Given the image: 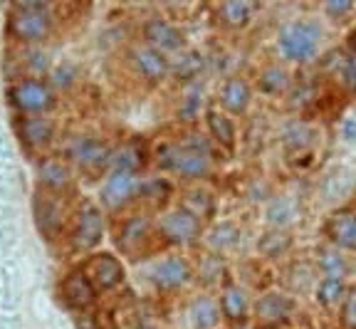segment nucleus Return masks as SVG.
Returning a JSON list of instances; mask_svg holds the SVG:
<instances>
[{"label": "nucleus", "instance_id": "f257e3e1", "mask_svg": "<svg viewBox=\"0 0 356 329\" xmlns=\"http://www.w3.org/2000/svg\"><path fill=\"white\" fill-rule=\"evenodd\" d=\"M324 30L317 17H292L277 30V52L287 62L307 65L322 50Z\"/></svg>", "mask_w": 356, "mask_h": 329}, {"label": "nucleus", "instance_id": "f03ea898", "mask_svg": "<svg viewBox=\"0 0 356 329\" xmlns=\"http://www.w3.org/2000/svg\"><path fill=\"white\" fill-rule=\"evenodd\" d=\"M159 163L181 179H206L213 168L211 146H208V141H203L200 134L191 136L186 144H166L159 151Z\"/></svg>", "mask_w": 356, "mask_h": 329}, {"label": "nucleus", "instance_id": "7ed1b4c3", "mask_svg": "<svg viewBox=\"0 0 356 329\" xmlns=\"http://www.w3.org/2000/svg\"><path fill=\"white\" fill-rule=\"evenodd\" d=\"M10 35L20 42H40L50 35L52 30V15L47 3H15L10 8L8 17Z\"/></svg>", "mask_w": 356, "mask_h": 329}, {"label": "nucleus", "instance_id": "20e7f679", "mask_svg": "<svg viewBox=\"0 0 356 329\" xmlns=\"http://www.w3.org/2000/svg\"><path fill=\"white\" fill-rule=\"evenodd\" d=\"M13 106L22 114H44L55 106V90L47 79L40 77H22L10 84L8 90Z\"/></svg>", "mask_w": 356, "mask_h": 329}, {"label": "nucleus", "instance_id": "39448f33", "mask_svg": "<svg viewBox=\"0 0 356 329\" xmlns=\"http://www.w3.org/2000/svg\"><path fill=\"white\" fill-rule=\"evenodd\" d=\"M156 230L171 246H193L203 233V220H198L195 216H191L188 211L178 206L159 218Z\"/></svg>", "mask_w": 356, "mask_h": 329}, {"label": "nucleus", "instance_id": "423d86ee", "mask_svg": "<svg viewBox=\"0 0 356 329\" xmlns=\"http://www.w3.org/2000/svg\"><path fill=\"white\" fill-rule=\"evenodd\" d=\"M65 157L72 163H77L79 168H87V171H97V168L109 166L111 149L106 141L97 139V136L89 134H77L72 139H67L65 144Z\"/></svg>", "mask_w": 356, "mask_h": 329}, {"label": "nucleus", "instance_id": "0eeeda50", "mask_svg": "<svg viewBox=\"0 0 356 329\" xmlns=\"http://www.w3.org/2000/svg\"><path fill=\"white\" fill-rule=\"evenodd\" d=\"M141 176L139 173H131V171H111L109 179L104 181L102 186V203L111 211H119L124 208L127 203L136 201L139 198V191H141Z\"/></svg>", "mask_w": 356, "mask_h": 329}, {"label": "nucleus", "instance_id": "6e6552de", "mask_svg": "<svg viewBox=\"0 0 356 329\" xmlns=\"http://www.w3.org/2000/svg\"><path fill=\"white\" fill-rule=\"evenodd\" d=\"M102 233H104V218H102L99 206L92 201H84L77 213V225H74L72 243L77 250H92L99 246Z\"/></svg>", "mask_w": 356, "mask_h": 329}, {"label": "nucleus", "instance_id": "1a4fd4ad", "mask_svg": "<svg viewBox=\"0 0 356 329\" xmlns=\"http://www.w3.org/2000/svg\"><path fill=\"white\" fill-rule=\"evenodd\" d=\"M324 235H327L329 246L337 250H356V208H337L324 225Z\"/></svg>", "mask_w": 356, "mask_h": 329}, {"label": "nucleus", "instance_id": "9d476101", "mask_svg": "<svg viewBox=\"0 0 356 329\" xmlns=\"http://www.w3.org/2000/svg\"><path fill=\"white\" fill-rule=\"evenodd\" d=\"M82 273L89 278V282L95 284L97 292L114 290L124 280V265L119 262V257L109 255V252H102V255H92L84 262Z\"/></svg>", "mask_w": 356, "mask_h": 329}, {"label": "nucleus", "instance_id": "9b49d317", "mask_svg": "<svg viewBox=\"0 0 356 329\" xmlns=\"http://www.w3.org/2000/svg\"><path fill=\"white\" fill-rule=\"evenodd\" d=\"M292 312H295V300L284 292H267L255 305V319L265 329H277L292 317Z\"/></svg>", "mask_w": 356, "mask_h": 329}, {"label": "nucleus", "instance_id": "f8f14e48", "mask_svg": "<svg viewBox=\"0 0 356 329\" xmlns=\"http://www.w3.org/2000/svg\"><path fill=\"white\" fill-rule=\"evenodd\" d=\"M252 99V90L248 79L240 77V74H230V77L222 79L220 92H218V104L228 117H240V114L248 112Z\"/></svg>", "mask_w": 356, "mask_h": 329}, {"label": "nucleus", "instance_id": "ddd939ff", "mask_svg": "<svg viewBox=\"0 0 356 329\" xmlns=\"http://www.w3.org/2000/svg\"><path fill=\"white\" fill-rule=\"evenodd\" d=\"M60 292H62V300L72 307V310H77L79 314L97 305V287L89 282V278L82 270H72V273L67 275L62 280Z\"/></svg>", "mask_w": 356, "mask_h": 329}, {"label": "nucleus", "instance_id": "4468645a", "mask_svg": "<svg viewBox=\"0 0 356 329\" xmlns=\"http://www.w3.org/2000/svg\"><path fill=\"white\" fill-rule=\"evenodd\" d=\"M144 40L146 45L159 52H176L184 50V33L166 20V17H149L144 23Z\"/></svg>", "mask_w": 356, "mask_h": 329}, {"label": "nucleus", "instance_id": "2eb2a0df", "mask_svg": "<svg viewBox=\"0 0 356 329\" xmlns=\"http://www.w3.org/2000/svg\"><path fill=\"white\" fill-rule=\"evenodd\" d=\"M193 278L191 273V265L186 262V257L181 255H168L163 260H159L151 270V282L159 287V290H178L184 287L188 280Z\"/></svg>", "mask_w": 356, "mask_h": 329}, {"label": "nucleus", "instance_id": "dca6fc26", "mask_svg": "<svg viewBox=\"0 0 356 329\" xmlns=\"http://www.w3.org/2000/svg\"><path fill=\"white\" fill-rule=\"evenodd\" d=\"M15 131L20 141L30 149H42L55 136V124L44 114H22L15 122Z\"/></svg>", "mask_w": 356, "mask_h": 329}, {"label": "nucleus", "instance_id": "f3484780", "mask_svg": "<svg viewBox=\"0 0 356 329\" xmlns=\"http://www.w3.org/2000/svg\"><path fill=\"white\" fill-rule=\"evenodd\" d=\"M129 57H131L134 70H136L144 79H149V82H161V79L171 72V62H168V57L149 45L131 47Z\"/></svg>", "mask_w": 356, "mask_h": 329}, {"label": "nucleus", "instance_id": "a211bd4d", "mask_svg": "<svg viewBox=\"0 0 356 329\" xmlns=\"http://www.w3.org/2000/svg\"><path fill=\"white\" fill-rule=\"evenodd\" d=\"M35 223L47 240H52L62 230V206L50 191H40L35 195Z\"/></svg>", "mask_w": 356, "mask_h": 329}, {"label": "nucleus", "instance_id": "6ab92c4d", "mask_svg": "<svg viewBox=\"0 0 356 329\" xmlns=\"http://www.w3.org/2000/svg\"><path fill=\"white\" fill-rule=\"evenodd\" d=\"M218 307H220V314L228 322H233L235 327L238 324H245L248 314H250V300L245 295L243 287L228 282L225 287H220V300H218Z\"/></svg>", "mask_w": 356, "mask_h": 329}, {"label": "nucleus", "instance_id": "aec40b11", "mask_svg": "<svg viewBox=\"0 0 356 329\" xmlns=\"http://www.w3.org/2000/svg\"><path fill=\"white\" fill-rule=\"evenodd\" d=\"M265 218L273 230H287L300 220V206L292 195H273L265 206Z\"/></svg>", "mask_w": 356, "mask_h": 329}, {"label": "nucleus", "instance_id": "412c9836", "mask_svg": "<svg viewBox=\"0 0 356 329\" xmlns=\"http://www.w3.org/2000/svg\"><path fill=\"white\" fill-rule=\"evenodd\" d=\"M151 238V220L146 216H134L129 218L127 223L122 225L117 235V246L122 248L124 252L134 255V252L144 250V246Z\"/></svg>", "mask_w": 356, "mask_h": 329}, {"label": "nucleus", "instance_id": "4be33fe9", "mask_svg": "<svg viewBox=\"0 0 356 329\" xmlns=\"http://www.w3.org/2000/svg\"><path fill=\"white\" fill-rule=\"evenodd\" d=\"M257 10H260V6L250 3V0H228V3H220V6L216 8V17H218V23L225 25V28L238 30L250 23Z\"/></svg>", "mask_w": 356, "mask_h": 329}, {"label": "nucleus", "instance_id": "5701e85b", "mask_svg": "<svg viewBox=\"0 0 356 329\" xmlns=\"http://www.w3.org/2000/svg\"><path fill=\"white\" fill-rule=\"evenodd\" d=\"M38 176H40V184H42V188L50 191V193H62V191H67V188H70V184H72L67 163L60 161V159H55V157L42 159V161H40Z\"/></svg>", "mask_w": 356, "mask_h": 329}, {"label": "nucleus", "instance_id": "b1692460", "mask_svg": "<svg viewBox=\"0 0 356 329\" xmlns=\"http://www.w3.org/2000/svg\"><path fill=\"white\" fill-rule=\"evenodd\" d=\"M206 122H208V131H211L213 141H216L218 146H222L225 151H233V146H235L233 119L222 112V109H218V106H208Z\"/></svg>", "mask_w": 356, "mask_h": 329}, {"label": "nucleus", "instance_id": "393cba45", "mask_svg": "<svg viewBox=\"0 0 356 329\" xmlns=\"http://www.w3.org/2000/svg\"><path fill=\"white\" fill-rule=\"evenodd\" d=\"M188 319L193 329H216L220 324V307L211 297H195L188 305Z\"/></svg>", "mask_w": 356, "mask_h": 329}, {"label": "nucleus", "instance_id": "a878e982", "mask_svg": "<svg viewBox=\"0 0 356 329\" xmlns=\"http://www.w3.org/2000/svg\"><path fill=\"white\" fill-rule=\"evenodd\" d=\"M109 166L114 171H131L139 173V168L144 166V146L139 141H127L119 149L111 151Z\"/></svg>", "mask_w": 356, "mask_h": 329}, {"label": "nucleus", "instance_id": "bb28decb", "mask_svg": "<svg viewBox=\"0 0 356 329\" xmlns=\"http://www.w3.org/2000/svg\"><path fill=\"white\" fill-rule=\"evenodd\" d=\"M289 84H292L289 72L280 65H267L257 77V90L267 97H282L289 90Z\"/></svg>", "mask_w": 356, "mask_h": 329}, {"label": "nucleus", "instance_id": "cd10ccee", "mask_svg": "<svg viewBox=\"0 0 356 329\" xmlns=\"http://www.w3.org/2000/svg\"><path fill=\"white\" fill-rule=\"evenodd\" d=\"M238 243H240V228L235 223H218L208 230L206 246H208V250L216 252V255L233 250Z\"/></svg>", "mask_w": 356, "mask_h": 329}, {"label": "nucleus", "instance_id": "c85d7f7f", "mask_svg": "<svg viewBox=\"0 0 356 329\" xmlns=\"http://www.w3.org/2000/svg\"><path fill=\"white\" fill-rule=\"evenodd\" d=\"M195 278L200 280L203 284H211V287H216V284H222L225 287V278H228V270H225V262H222L220 255H216V252H206V255L198 260V268H195Z\"/></svg>", "mask_w": 356, "mask_h": 329}, {"label": "nucleus", "instance_id": "c756f323", "mask_svg": "<svg viewBox=\"0 0 356 329\" xmlns=\"http://www.w3.org/2000/svg\"><path fill=\"white\" fill-rule=\"evenodd\" d=\"M317 270L322 273V278H337L344 280L346 273H349V262L341 255V250L327 246L317 250Z\"/></svg>", "mask_w": 356, "mask_h": 329}, {"label": "nucleus", "instance_id": "7c9ffc66", "mask_svg": "<svg viewBox=\"0 0 356 329\" xmlns=\"http://www.w3.org/2000/svg\"><path fill=\"white\" fill-rule=\"evenodd\" d=\"M181 208L188 211L191 216H195L198 220H208V218H213V213H216V198H213L208 191L195 188V191H188V193L184 195Z\"/></svg>", "mask_w": 356, "mask_h": 329}, {"label": "nucleus", "instance_id": "2f4dec72", "mask_svg": "<svg viewBox=\"0 0 356 329\" xmlns=\"http://www.w3.org/2000/svg\"><path fill=\"white\" fill-rule=\"evenodd\" d=\"M314 292H317V302L322 307H337L346 295V282L337 278H319Z\"/></svg>", "mask_w": 356, "mask_h": 329}, {"label": "nucleus", "instance_id": "473e14b6", "mask_svg": "<svg viewBox=\"0 0 356 329\" xmlns=\"http://www.w3.org/2000/svg\"><path fill=\"white\" fill-rule=\"evenodd\" d=\"M339 322L344 329H356V284L346 287V295L339 305Z\"/></svg>", "mask_w": 356, "mask_h": 329}, {"label": "nucleus", "instance_id": "72a5a7b5", "mask_svg": "<svg viewBox=\"0 0 356 329\" xmlns=\"http://www.w3.org/2000/svg\"><path fill=\"white\" fill-rule=\"evenodd\" d=\"M139 198L149 203H163L168 198V184H163V181H141Z\"/></svg>", "mask_w": 356, "mask_h": 329}, {"label": "nucleus", "instance_id": "f704fd0d", "mask_svg": "<svg viewBox=\"0 0 356 329\" xmlns=\"http://www.w3.org/2000/svg\"><path fill=\"white\" fill-rule=\"evenodd\" d=\"M200 67H203V57H200L198 52H188L184 60H178V65L173 70H176V77L193 79L195 74L200 72Z\"/></svg>", "mask_w": 356, "mask_h": 329}, {"label": "nucleus", "instance_id": "c9c22d12", "mask_svg": "<svg viewBox=\"0 0 356 329\" xmlns=\"http://www.w3.org/2000/svg\"><path fill=\"white\" fill-rule=\"evenodd\" d=\"M341 82L349 90H356V47H351L344 60H341Z\"/></svg>", "mask_w": 356, "mask_h": 329}, {"label": "nucleus", "instance_id": "e433bc0d", "mask_svg": "<svg viewBox=\"0 0 356 329\" xmlns=\"http://www.w3.org/2000/svg\"><path fill=\"white\" fill-rule=\"evenodd\" d=\"M200 90L198 87H193V90L186 95V99H184V104H181V109H178V114L186 119V122H191V119L198 114V109H200Z\"/></svg>", "mask_w": 356, "mask_h": 329}, {"label": "nucleus", "instance_id": "4c0bfd02", "mask_svg": "<svg viewBox=\"0 0 356 329\" xmlns=\"http://www.w3.org/2000/svg\"><path fill=\"white\" fill-rule=\"evenodd\" d=\"M55 84H60V87H70V84L74 82V77H77V72H74L72 65H62L60 70H55Z\"/></svg>", "mask_w": 356, "mask_h": 329}, {"label": "nucleus", "instance_id": "58836bf2", "mask_svg": "<svg viewBox=\"0 0 356 329\" xmlns=\"http://www.w3.org/2000/svg\"><path fill=\"white\" fill-rule=\"evenodd\" d=\"M354 8H356L354 3H339V0H337V3H327V6H324V10H327V15H332V17H337V20H339V17L349 15Z\"/></svg>", "mask_w": 356, "mask_h": 329}, {"label": "nucleus", "instance_id": "ea45409f", "mask_svg": "<svg viewBox=\"0 0 356 329\" xmlns=\"http://www.w3.org/2000/svg\"><path fill=\"white\" fill-rule=\"evenodd\" d=\"M30 65H33L35 70H47V55L44 52H40V50H35V52H30Z\"/></svg>", "mask_w": 356, "mask_h": 329}, {"label": "nucleus", "instance_id": "a19ab883", "mask_svg": "<svg viewBox=\"0 0 356 329\" xmlns=\"http://www.w3.org/2000/svg\"><path fill=\"white\" fill-rule=\"evenodd\" d=\"M341 131H344V139L346 141H356V117L346 119L344 127H341Z\"/></svg>", "mask_w": 356, "mask_h": 329}, {"label": "nucleus", "instance_id": "79ce46f5", "mask_svg": "<svg viewBox=\"0 0 356 329\" xmlns=\"http://www.w3.org/2000/svg\"><path fill=\"white\" fill-rule=\"evenodd\" d=\"M77 327L79 329H99V324H97V319H92V314H79L77 319Z\"/></svg>", "mask_w": 356, "mask_h": 329}, {"label": "nucleus", "instance_id": "37998d69", "mask_svg": "<svg viewBox=\"0 0 356 329\" xmlns=\"http://www.w3.org/2000/svg\"><path fill=\"white\" fill-rule=\"evenodd\" d=\"M235 329H255V327H250V324H238Z\"/></svg>", "mask_w": 356, "mask_h": 329}]
</instances>
